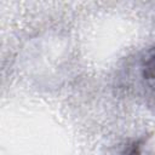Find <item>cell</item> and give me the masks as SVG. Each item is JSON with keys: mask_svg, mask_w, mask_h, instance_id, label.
Segmentation results:
<instances>
[{"mask_svg": "<svg viewBox=\"0 0 155 155\" xmlns=\"http://www.w3.org/2000/svg\"><path fill=\"white\" fill-rule=\"evenodd\" d=\"M140 74L148 85L155 87V45L143 56L140 62Z\"/></svg>", "mask_w": 155, "mask_h": 155, "instance_id": "obj_1", "label": "cell"}, {"mask_svg": "<svg viewBox=\"0 0 155 155\" xmlns=\"http://www.w3.org/2000/svg\"><path fill=\"white\" fill-rule=\"evenodd\" d=\"M142 143H143V140H142V139H139V140H137V142L132 143V144L130 145V148L126 150V153H125L124 155H139V154H140Z\"/></svg>", "mask_w": 155, "mask_h": 155, "instance_id": "obj_2", "label": "cell"}]
</instances>
